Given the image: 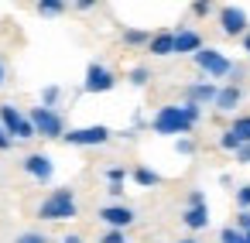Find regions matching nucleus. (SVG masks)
<instances>
[{
	"instance_id": "9b49d317",
	"label": "nucleus",
	"mask_w": 250,
	"mask_h": 243,
	"mask_svg": "<svg viewBox=\"0 0 250 243\" xmlns=\"http://www.w3.org/2000/svg\"><path fill=\"white\" fill-rule=\"evenodd\" d=\"M216 93H219V86L216 82H209V79H202V82H192L188 89H185V103H192V106H212V100H216Z\"/></svg>"
},
{
	"instance_id": "4be33fe9",
	"label": "nucleus",
	"mask_w": 250,
	"mask_h": 243,
	"mask_svg": "<svg viewBox=\"0 0 250 243\" xmlns=\"http://www.w3.org/2000/svg\"><path fill=\"white\" fill-rule=\"evenodd\" d=\"M195 151H199V141H195V137H178V141H175V154L192 158Z\"/></svg>"
},
{
	"instance_id": "423d86ee",
	"label": "nucleus",
	"mask_w": 250,
	"mask_h": 243,
	"mask_svg": "<svg viewBox=\"0 0 250 243\" xmlns=\"http://www.w3.org/2000/svg\"><path fill=\"white\" fill-rule=\"evenodd\" d=\"M113 137V130L106 123H93V127H76V130H65V144L72 147H103L106 141Z\"/></svg>"
},
{
	"instance_id": "f03ea898",
	"label": "nucleus",
	"mask_w": 250,
	"mask_h": 243,
	"mask_svg": "<svg viewBox=\"0 0 250 243\" xmlns=\"http://www.w3.org/2000/svg\"><path fill=\"white\" fill-rule=\"evenodd\" d=\"M76 216H79V202H76V192L69 185L52 188L38 202V219L42 223H65V219H76Z\"/></svg>"
},
{
	"instance_id": "4c0bfd02",
	"label": "nucleus",
	"mask_w": 250,
	"mask_h": 243,
	"mask_svg": "<svg viewBox=\"0 0 250 243\" xmlns=\"http://www.w3.org/2000/svg\"><path fill=\"white\" fill-rule=\"evenodd\" d=\"M7 82V65H4V59H0V86Z\"/></svg>"
},
{
	"instance_id": "0eeeda50",
	"label": "nucleus",
	"mask_w": 250,
	"mask_h": 243,
	"mask_svg": "<svg viewBox=\"0 0 250 243\" xmlns=\"http://www.w3.org/2000/svg\"><path fill=\"white\" fill-rule=\"evenodd\" d=\"M219 31H223L226 38H243V35L250 31L247 11H243V7H233V4L219 7Z\"/></svg>"
},
{
	"instance_id": "cd10ccee",
	"label": "nucleus",
	"mask_w": 250,
	"mask_h": 243,
	"mask_svg": "<svg viewBox=\"0 0 250 243\" xmlns=\"http://www.w3.org/2000/svg\"><path fill=\"white\" fill-rule=\"evenodd\" d=\"M14 243H48V236H45V233H35V229H31V233H21V236H18Z\"/></svg>"
},
{
	"instance_id": "a19ab883",
	"label": "nucleus",
	"mask_w": 250,
	"mask_h": 243,
	"mask_svg": "<svg viewBox=\"0 0 250 243\" xmlns=\"http://www.w3.org/2000/svg\"><path fill=\"white\" fill-rule=\"evenodd\" d=\"M178 243H199V240H192V236H185V240H178Z\"/></svg>"
},
{
	"instance_id": "f257e3e1",
	"label": "nucleus",
	"mask_w": 250,
	"mask_h": 243,
	"mask_svg": "<svg viewBox=\"0 0 250 243\" xmlns=\"http://www.w3.org/2000/svg\"><path fill=\"white\" fill-rule=\"evenodd\" d=\"M202 120V110L192 106V103H175V106H161L151 120V130L158 137H192L195 123Z\"/></svg>"
},
{
	"instance_id": "2eb2a0df",
	"label": "nucleus",
	"mask_w": 250,
	"mask_h": 243,
	"mask_svg": "<svg viewBox=\"0 0 250 243\" xmlns=\"http://www.w3.org/2000/svg\"><path fill=\"white\" fill-rule=\"evenodd\" d=\"M147 52H151L154 59H168V55H175V35H171V31H158V35H151Z\"/></svg>"
},
{
	"instance_id": "412c9836",
	"label": "nucleus",
	"mask_w": 250,
	"mask_h": 243,
	"mask_svg": "<svg viewBox=\"0 0 250 243\" xmlns=\"http://www.w3.org/2000/svg\"><path fill=\"white\" fill-rule=\"evenodd\" d=\"M38 14L42 18H59V14H65V4H62V0H42Z\"/></svg>"
},
{
	"instance_id": "dca6fc26",
	"label": "nucleus",
	"mask_w": 250,
	"mask_h": 243,
	"mask_svg": "<svg viewBox=\"0 0 250 243\" xmlns=\"http://www.w3.org/2000/svg\"><path fill=\"white\" fill-rule=\"evenodd\" d=\"M130 178H134L141 188H158V185H161V175H158L154 168H147V164H137V168L130 171Z\"/></svg>"
},
{
	"instance_id": "ddd939ff",
	"label": "nucleus",
	"mask_w": 250,
	"mask_h": 243,
	"mask_svg": "<svg viewBox=\"0 0 250 243\" xmlns=\"http://www.w3.org/2000/svg\"><path fill=\"white\" fill-rule=\"evenodd\" d=\"M243 103V89L240 86H219V93H216V100H212V106L219 110V113H233L236 106Z\"/></svg>"
},
{
	"instance_id": "473e14b6",
	"label": "nucleus",
	"mask_w": 250,
	"mask_h": 243,
	"mask_svg": "<svg viewBox=\"0 0 250 243\" xmlns=\"http://www.w3.org/2000/svg\"><path fill=\"white\" fill-rule=\"evenodd\" d=\"M236 161H240V164H250V144H240V151H236Z\"/></svg>"
},
{
	"instance_id": "1a4fd4ad",
	"label": "nucleus",
	"mask_w": 250,
	"mask_h": 243,
	"mask_svg": "<svg viewBox=\"0 0 250 243\" xmlns=\"http://www.w3.org/2000/svg\"><path fill=\"white\" fill-rule=\"evenodd\" d=\"M96 216L106 223V229H127V226L137 219V212H134L130 205H124V202H110V205H103Z\"/></svg>"
},
{
	"instance_id": "f8f14e48",
	"label": "nucleus",
	"mask_w": 250,
	"mask_h": 243,
	"mask_svg": "<svg viewBox=\"0 0 250 243\" xmlns=\"http://www.w3.org/2000/svg\"><path fill=\"white\" fill-rule=\"evenodd\" d=\"M171 35H175V55H195L199 48H206L202 35L192 31V28H178V31H171Z\"/></svg>"
},
{
	"instance_id": "a211bd4d",
	"label": "nucleus",
	"mask_w": 250,
	"mask_h": 243,
	"mask_svg": "<svg viewBox=\"0 0 250 243\" xmlns=\"http://www.w3.org/2000/svg\"><path fill=\"white\" fill-rule=\"evenodd\" d=\"M229 134L240 141V144H250V113H243V117H236L233 123H229Z\"/></svg>"
},
{
	"instance_id": "7c9ffc66",
	"label": "nucleus",
	"mask_w": 250,
	"mask_h": 243,
	"mask_svg": "<svg viewBox=\"0 0 250 243\" xmlns=\"http://www.w3.org/2000/svg\"><path fill=\"white\" fill-rule=\"evenodd\" d=\"M188 205H206V192L202 188H192L188 192Z\"/></svg>"
},
{
	"instance_id": "7ed1b4c3",
	"label": "nucleus",
	"mask_w": 250,
	"mask_h": 243,
	"mask_svg": "<svg viewBox=\"0 0 250 243\" xmlns=\"http://www.w3.org/2000/svg\"><path fill=\"white\" fill-rule=\"evenodd\" d=\"M31 127H35V137H45V141H62L65 137V117L59 110H45V106H31L28 113Z\"/></svg>"
},
{
	"instance_id": "72a5a7b5",
	"label": "nucleus",
	"mask_w": 250,
	"mask_h": 243,
	"mask_svg": "<svg viewBox=\"0 0 250 243\" xmlns=\"http://www.w3.org/2000/svg\"><path fill=\"white\" fill-rule=\"evenodd\" d=\"M14 147V141H11V134L4 130V127H0V151H11Z\"/></svg>"
},
{
	"instance_id": "bb28decb",
	"label": "nucleus",
	"mask_w": 250,
	"mask_h": 243,
	"mask_svg": "<svg viewBox=\"0 0 250 243\" xmlns=\"http://www.w3.org/2000/svg\"><path fill=\"white\" fill-rule=\"evenodd\" d=\"M236 205H240V212H243V209H250V182L236 188Z\"/></svg>"
},
{
	"instance_id": "f704fd0d",
	"label": "nucleus",
	"mask_w": 250,
	"mask_h": 243,
	"mask_svg": "<svg viewBox=\"0 0 250 243\" xmlns=\"http://www.w3.org/2000/svg\"><path fill=\"white\" fill-rule=\"evenodd\" d=\"M144 127H147V117H144V113H134V127H130V130L137 134V130H144Z\"/></svg>"
},
{
	"instance_id": "58836bf2",
	"label": "nucleus",
	"mask_w": 250,
	"mask_h": 243,
	"mask_svg": "<svg viewBox=\"0 0 250 243\" xmlns=\"http://www.w3.org/2000/svg\"><path fill=\"white\" fill-rule=\"evenodd\" d=\"M62 243H83V236H79V233H69V236H65Z\"/></svg>"
},
{
	"instance_id": "a878e982",
	"label": "nucleus",
	"mask_w": 250,
	"mask_h": 243,
	"mask_svg": "<svg viewBox=\"0 0 250 243\" xmlns=\"http://www.w3.org/2000/svg\"><path fill=\"white\" fill-rule=\"evenodd\" d=\"M100 243H127V233H124V229H106V233L100 236Z\"/></svg>"
},
{
	"instance_id": "e433bc0d",
	"label": "nucleus",
	"mask_w": 250,
	"mask_h": 243,
	"mask_svg": "<svg viewBox=\"0 0 250 243\" xmlns=\"http://www.w3.org/2000/svg\"><path fill=\"white\" fill-rule=\"evenodd\" d=\"M106 192H110V199H120V195H124V185H110Z\"/></svg>"
},
{
	"instance_id": "c85d7f7f",
	"label": "nucleus",
	"mask_w": 250,
	"mask_h": 243,
	"mask_svg": "<svg viewBox=\"0 0 250 243\" xmlns=\"http://www.w3.org/2000/svg\"><path fill=\"white\" fill-rule=\"evenodd\" d=\"M192 14L195 18H209L212 14V4H209V0H199V4H192Z\"/></svg>"
},
{
	"instance_id": "aec40b11",
	"label": "nucleus",
	"mask_w": 250,
	"mask_h": 243,
	"mask_svg": "<svg viewBox=\"0 0 250 243\" xmlns=\"http://www.w3.org/2000/svg\"><path fill=\"white\" fill-rule=\"evenodd\" d=\"M59 103H62V86H45L42 89V106L45 110H55Z\"/></svg>"
},
{
	"instance_id": "2f4dec72",
	"label": "nucleus",
	"mask_w": 250,
	"mask_h": 243,
	"mask_svg": "<svg viewBox=\"0 0 250 243\" xmlns=\"http://www.w3.org/2000/svg\"><path fill=\"white\" fill-rule=\"evenodd\" d=\"M243 82V65H233L229 69V86H240Z\"/></svg>"
},
{
	"instance_id": "6e6552de",
	"label": "nucleus",
	"mask_w": 250,
	"mask_h": 243,
	"mask_svg": "<svg viewBox=\"0 0 250 243\" xmlns=\"http://www.w3.org/2000/svg\"><path fill=\"white\" fill-rule=\"evenodd\" d=\"M117 86L113 69H106L103 62H89L86 65V79H83V93H110Z\"/></svg>"
},
{
	"instance_id": "ea45409f",
	"label": "nucleus",
	"mask_w": 250,
	"mask_h": 243,
	"mask_svg": "<svg viewBox=\"0 0 250 243\" xmlns=\"http://www.w3.org/2000/svg\"><path fill=\"white\" fill-rule=\"evenodd\" d=\"M240 41H243V52H247V55H250V31H247V35H243V38H240Z\"/></svg>"
},
{
	"instance_id": "20e7f679",
	"label": "nucleus",
	"mask_w": 250,
	"mask_h": 243,
	"mask_svg": "<svg viewBox=\"0 0 250 243\" xmlns=\"http://www.w3.org/2000/svg\"><path fill=\"white\" fill-rule=\"evenodd\" d=\"M192 62H195V69L206 76V79H226L229 76V69H233V62L219 52V48H199L195 55H192Z\"/></svg>"
},
{
	"instance_id": "6ab92c4d",
	"label": "nucleus",
	"mask_w": 250,
	"mask_h": 243,
	"mask_svg": "<svg viewBox=\"0 0 250 243\" xmlns=\"http://www.w3.org/2000/svg\"><path fill=\"white\" fill-rule=\"evenodd\" d=\"M127 82L137 86V89H144V86L151 82V69H147V65H134V69L127 72Z\"/></svg>"
},
{
	"instance_id": "c9c22d12",
	"label": "nucleus",
	"mask_w": 250,
	"mask_h": 243,
	"mask_svg": "<svg viewBox=\"0 0 250 243\" xmlns=\"http://www.w3.org/2000/svg\"><path fill=\"white\" fill-rule=\"evenodd\" d=\"M72 7H76V11H83V14H86V11H93V7H96V4H93V0H76V4H72Z\"/></svg>"
},
{
	"instance_id": "79ce46f5",
	"label": "nucleus",
	"mask_w": 250,
	"mask_h": 243,
	"mask_svg": "<svg viewBox=\"0 0 250 243\" xmlns=\"http://www.w3.org/2000/svg\"><path fill=\"white\" fill-rule=\"evenodd\" d=\"M243 236H247V240H250V229H247V233H243Z\"/></svg>"
},
{
	"instance_id": "39448f33",
	"label": "nucleus",
	"mask_w": 250,
	"mask_h": 243,
	"mask_svg": "<svg viewBox=\"0 0 250 243\" xmlns=\"http://www.w3.org/2000/svg\"><path fill=\"white\" fill-rule=\"evenodd\" d=\"M0 127L11 134V141H31V137H35L31 120H28L14 103H0Z\"/></svg>"
},
{
	"instance_id": "5701e85b",
	"label": "nucleus",
	"mask_w": 250,
	"mask_h": 243,
	"mask_svg": "<svg viewBox=\"0 0 250 243\" xmlns=\"http://www.w3.org/2000/svg\"><path fill=\"white\" fill-rule=\"evenodd\" d=\"M216 144H219V151H226V154H236V151H240V141L229 134V127L219 134V141H216Z\"/></svg>"
},
{
	"instance_id": "9d476101",
	"label": "nucleus",
	"mask_w": 250,
	"mask_h": 243,
	"mask_svg": "<svg viewBox=\"0 0 250 243\" xmlns=\"http://www.w3.org/2000/svg\"><path fill=\"white\" fill-rule=\"evenodd\" d=\"M21 164H24V171H28L35 182H42V185L52 182V175H55V161H52L48 154H42V151H31Z\"/></svg>"
},
{
	"instance_id": "c756f323",
	"label": "nucleus",
	"mask_w": 250,
	"mask_h": 243,
	"mask_svg": "<svg viewBox=\"0 0 250 243\" xmlns=\"http://www.w3.org/2000/svg\"><path fill=\"white\" fill-rule=\"evenodd\" d=\"M236 229H240V233H247V229H250V209L236 212Z\"/></svg>"
},
{
	"instance_id": "393cba45",
	"label": "nucleus",
	"mask_w": 250,
	"mask_h": 243,
	"mask_svg": "<svg viewBox=\"0 0 250 243\" xmlns=\"http://www.w3.org/2000/svg\"><path fill=\"white\" fill-rule=\"evenodd\" d=\"M219 243H250V240H247L236 226H223V229H219Z\"/></svg>"
},
{
	"instance_id": "f3484780",
	"label": "nucleus",
	"mask_w": 250,
	"mask_h": 243,
	"mask_svg": "<svg viewBox=\"0 0 250 243\" xmlns=\"http://www.w3.org/2000/svg\"><path fill=\"white\" fill-rule=\"evenodd\" d=\"M124 45H130V48H147V41H151V31H144V28H124Z\"/></svg>"
},
{
	"instance_id": "4468645a",
	"label": "nucleus",
	"mask_w": 250,
	"mask_h": 243,
	"mask_svg": "<svg viewBox=\"0 0 250 243\" xmlns=\"http://www.w3.org/2000/svg\"><path fill=\"white\" fill-rule=\"evenodd\" d=\"M182 223H185V229H192V233H202V229L209 226V202H206V205H185V212H182Z\"/></svg>"
},
{
	"instance_id": "b1692460",
	"label": "nucleus",
	"mask_w": 250,
	"mask_h": 243,
	"mask_svg": "<svg viewBox=\"0 0 250 243\" xmlns=\"http://www.w3.org/2000/svg\"><path fill=\"white\" fill-rule=\"evenodd\" d=\"M127 178H130L127 168H120V164H110V168H106V185H124Z\"/></svg>"
}]
</instances>
